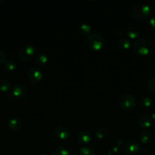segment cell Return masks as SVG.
<instances>
[{"instance_id": "d590c367", "label": "cell", "mask_w": 155, "mask_h": 155, "mask_svg": "<svg viewBox=\"0 0 155 155\" xmlns=\"http://www.w3.org/2000/svg\"><path fill=\"white\" fill-rule=\"evenodd\" d=\"M153 10H154V12H155V4H154V6H153Z\"/></svg>"}, {"instance_id": "d4e9b609", "label": "cell", "mask_w": 155, "mask_h": 155, "mask_svg": "<svg viewBox=\"0 0 155 155\" xmlns=\"http://www.w3.org/2000/svg\"><path fill=\"white\" fill-rule=\"evenodd\" d=\"M108 155H120L119 148L116 145H112L108 149Z\"/></svg>"}, {"instance_id": "1f68e13d", "label": "cell", "mask_w": 155, "mask_h": 155, "mask_svg": "<svg viewBox=\"0 0 155 155\" xmlns=\"http://www.w3.org/2000/svg\"><path fill=\"white\" fill-rule=\"evenodd\" d=\"M150 118L152 119V120L153 121H155V112H153V113H151V114H150Z\"/></svg>"}, {"instance_id": "f546056e", "label": "cell", "mask_w": 155, "mask_h": 155, "mask_svg": "<svg viewBox=\"0 0 155 155\" xmlns=\"http://www.w3.org/2000/svg\"><path fill=\"white\" fill-rule=\"evenodd\" d=\"M140 151L142 154H147L148 152V148H147L146 145H143L141 148H140Z\"/></svg>"}, {"instance_id": "7c38bea8", "label": "cell", "mask_w": 155, "mask_h": 155, "mask_svg": "<svg viewBox=\"0 0 155 155\" xmlns=\"http://www.w3.org/2000/svg\"><path fill=\"white\" fill-rule=\"evenodd\" d=\"M152 119L149 115H141L138 119V127L142 129H148L151 127L152 125Z\"/></svg>"}, {"instance_id": "3957f363", "label": "cell", "mask_w": 155, "mask_h": 155, "mask_svg": "<svg viewBox=\"0 0 155 155\" xmlns=\"http://www.w3.org/2000/svg\"><path fill=\"white\" fill-rule=\"evenodd\" d=\"M27 95V89L25 86L21 83L14 85L10 92H8L6 98L12 101H21L25 98Z\"/></svg>"}, {"instance_id": "484cf974", "label": "cell", "mask_w": 155, "mask_h": 155, "mask_svg": "<svg viewBox=\"0 0 155 155\" xmlns=\"http://www.w3.org/2000/svg\"><path fill=\"white\" fill-rule=\"evenodd\" d=\"M147 25H148L149 29L150 30L155 31V17H151V18H149Z\"/></svg>"}, {"instance_id": "ac0fdd59", "label": "cell", "mask_w": 155, "mask_h": 155, "mask_svg": "<svg viewBox=\"0 0 155 155\" xmlns=\"http://www.w3.org/2000/svg\"><path fill=\"white\" fill-rule=\"evenodd\" d=\"M108 135V130L104 127H99L95 130V136L98 139H103Z\"/></svg>"}, {"instance_id": "83f0119b", "label": "cell", "mask_w": 155, "mask_h": 155, "mask_svg": "<svg viewBox=\"0 0 155 155\" xmlns=\"http://www.w3.org/2000/svg\"><path fill=\"white\" fill-rule=\"evenodd\" d=\"M6 61V54L3 51L0 50V64H4Z\"/></svg>"}, {"instance_id": "4316f807", "label": "cell", "mask_w": 155, "mask_h": 155, "mask_svg": "<svg viewBox=\"0 0 155 155\" xmlns=\"http://www.w3.org/2000/svg\"><path fill=\"white\" fill-rule=\"evenodd\" d=\"M115 35H116L119 38L123 37V36L126 35V30H124L123 29H118V30L115 31Z\"/></svg>"}, {"instance_id": "d6986e66", "label": "cell", "mask_w": 155, "mask_h": 155, "mask_svg": "<svg viewBox=\"0 0 155 155\" xmlns=\"http://www.w3.org/2000/svg\"><path fill=\"white\" fill-rule=\"evenodd\" d=\"M48 62V57L44 53H39L36 56V63L39 66H45Z\"/></svg>"}, {"instance_id": "e0dca14e", "label": "cell", "mask_w": 155, "mask_h": 155, "mask_svg": "<svg viewBox=\"0 0 155 155\" xmlns=\"http://www.w3.org/2000/svg\"><path fill=\"white\" fill-rule=\"evenodd\" d=\"M151 133L148 130H144V131L141 132L139 135V140L143 145H146L150 142L151 139Z\"/></svg>"}, {"instance_id": "2e32d148", "label": "cell", "mask_w": 155, "mask_h": 155, "mask_svg": "<svg viewBox=\"0 0 155 155\" xmlns=\"http://www.w3.org/2000/svg\"><path fill=\"white\" fill-rule=\"evenodd\" d=\"M139 104L143 108H149L153 104V100L148 95H144L140 98Z\"/></svg>"}, {"instance_id": "6da1fadb", "label": "cell", "mask_w": 155, "mask_h": 155, "mask_svg": "<svg viewBox=\"0 0 155 155\" xmlns=\"http://www.w3.org/2000/svg\"><path fill=\"white\" fill-rule=\"evenodd\" d=\"M132 47L136 54L142 56L150 54L154 48L153 42L147 38H138L132 43Z\"/></svg>"}, {"instance_id": "9c48e42d", "label": "cell", "mask_w": 155, "mask_h": 155, "mask_svg": "<svg viewBox=\"0 0 155 155\" xmlns=\"http://www.w3.org/2000/svg\"><path fill=\"white\" fill-rule=\"evenodd\" d=\"M55 135L57 136L59 139H62V140H66L71 136V131L68 127L65 126L59 125L55 128L54 130Z\"/></svg>"}, {"instance_id": "d6a6232c", "label": "cell", "mask_w": 155, "mask_h": 155, "mask_svg": "<svg viewBox=\"0 0 155 155\" xmlns=\"http://www.w3.org/2000/svg\"><path fill=\"white\" fill-rule=\"evenodd\" d=\"M153 131H154V133H155V121H154V123H153Z\"/></svg>"}, {"instance_id": "8992f818", "label": "cell", "mask_w": 155, "mask_h": 155, "mask_svg": "<svg viewBox=\"0 0 155 155\" xmlns=\"http://www.w3.org/2000/svg\"><path fill=\"white\" fill-rule=\"evenodd\" d=\"M36 50L31 45H24L21 47L18 51L19 58L24 61H29L35 57Z\"/></svg>"}, {"instance_id": "52a82bcc", "label": "cell", "mask_w": 155, "mask_h": 155, "mask_svg": "<svg viewBox=\"0 0 155 155\" xmlns=\"http://www.w3.org/2000/svg\"><path fill=\"white\" fill-rule=\"evenodd\" d=\"M92 133L90 130H81L77 135V141L79 144L83 145H88L92 140Z\"/></svg>"}, {"instance_id": "f1b7e54d", "label": "cell", "mask_w": 155, "mask_h": 155, "mask_svg": "<svg viewBox=\"0 0 155 155\" xmlns=\"http://www.w3.org/2000/svg\"><path fill=\"white\" fill-rule=\"evenodd\" d=\"M124 143H125V139L123 137H120V138H119L118 139H117L116 145H116V146H118L119 148L121 145H124Z\"/></svg>"}, {"instance_id": "603a6c76", "label": "cell", "mask_w": 155, "mask_h": 155, "mask_svg": "<svg viewBox=\"0 0 155 155\" xmlns=\"http://www.w3.org/2000/svg\"><path fill=\"white\" fill-rule=\"evenodd\" d=\"M78 155H95V152L91 147L82 146L79 149Z\"/></svg>"}, {"instance_id": "8fae6325", "label": "cell", "mask_w": 155, "mask_h": 155, "mask_svg": "<svg viewBox=\"0 0 155 155\" xmlns=\"http://www.w3.org/2000/svg\"><path fill=\"white\" fill-rule=\"evenodd\" d=\"M8 126H9V128L10 129L11 131H12L13 133H18L22 129L23 124L20 118L14 117L9 120Z\"/></svg>"}, {"instance_id": "44dd1931", "label": "cell", "mask_w": 155, "mask_h": 155, "mask_svg": "<svg viewBox=\"0 0 155 155\" xmlns=\"http://www.w3.org/2000/svg\"><path fill=\"white\" fill-rule=\"evenodd\" d=\"M16 63L13 60H6L4 63V68L9 72H12L16 69Z\"/></svg>"}, {"instance_id": "5b68a950", "label": "cell", "mask_w": 155, "mask_h": 155, "mask_svg": "<svg viewBox=\"0 0 155 155\" xmlns=\"http://www.w3.org/2000/svg\"><path fill=\"white\" fill-rule=\"evenodd\" d=\"M119 104L122 110H132L137 106V100L134 95L125 93L119 98Z\"/></svg>"}, {"instance_id": "e575fe53", "label": "cell", "mask_w": 155, "mask_h": 155, "mask_svg": "<svg viewBox=\"0 0 155 155\" xmlns=\"http://www.w3.org/2000/svg\"><path fill=\"white\" fill-rule=\"evenodd\" d=\"M40 155H49L48 154H40Z\"/></svg>"}, {"instance_id": "836d02e7", "label": "cell", "mask_w": 155, "mask_h": 155, "mask_svg": "<svg viewBox=\"0 0 155 155\" xmlns=\"http://www.w3.org/2000/svg\"><path fill=\"white\" fill-rule=\"evenodd\" d=\"M4 2V1H3V0H0V3H2V2Z\"/></svg>"}, {"instance_id": "4dcf8cb0", "label": "cell", "mask_w": 155, "mask_h": 155, "mask_svg": "<svg viewBox=\"0 0 155 155\" xmlns=\"http://www.w3.org/2000/svg\"><path fill=\"white\" fill-rule=\"evenodd\" d=\"M150 74L151 75H155V67H151L150 68Z\"/></svg>"}, {"instance_id": "4fadbf2b", "label": "cell", "mask_w": 155, "mask_h": 155, "mask_svg": "<svg viewBox=\"0 0 155 155\" xmlns=\"http://www.w3.org/2000/svg\"><path fill=\"white\" fill-rule=\"evenodd\" d=\"M53 155H72V150L68 145L62 144L55 149Z\"/></svg>"}, {"instance_id": "5bb4252c", "label": "cell", "mask_w": 155, "mask_h": 155, "mask_svg": "<svg viewBox=\"0 0 155 155\" xmlns=\"http://www.w3.org/2000/svg\"><path fill=\"white\" fill-rule=\"evenodd\" d=\"M126 35L129 39H137L140 36V28L135 25H130L126 30Z\"/></svg>"}, {"instance_id": "277c9868", "label": "cell", "mask_w": 155, "mask_h": 155, "mask_svg": "<svg viewBox=\"0 0 155 155\" xmlns=\"http://www.w3.org/2000/svg\"><path fill=\"white\" fill-rule=\"evenodd\" d=\"M86 44L91 49L99 51L104 45V39L99 33H90L86 39Z\"/></svg>"}, {"instance_id": "cb8c5ba5", "label": "cell", "mask_w": 155, "mask_h": 155, "mask_svg": "<svg viewBox=\"0 0 155 155\" xmlns=\"http://www.w3.org/2000/svg\"><path fill=\"white\" fill-rule=\"evenodd\" d=\"M147 87L151 93L155 94V77L148 80L147 83Z\"/></svg>"}, {"instance_id": "ba28073f", "label": "cell", "mask_w": 155, "mask_h": 155, "mask_svg": "<svg viewBox=\"0 0 155 155\" xmlns=\"http://www.w3.org/2000/svg\"><path fill=\"white\" fill-rule=\"evenodd\" d=\"M28 75L29 79L32 83L36 84L38 82L40 81L43 78V72L39 68H36V67H33L30 68L28 71Z\"/></svg>"}, {"instance_id": "ffe728a7", "label": "cell", "mask_w": 155, "mask_h": 155, "mask_svg": "<svg viewBox=\"0 0 155 155\" xmlns=\"http://www.w3.org/2000/svg\"><path fill=\"white\" fill-rule=\"evenodd\" d=\"M12 89V84L7 80H0V91L2 92H9Z\"/></svg>"}, {"instance_id": "7402d4cb", "label": "cell", "mask_w": 155, "mask_h": 155, "mask_svg": "<svg viewBox=\"0 0 155 155\" xmlns=\"http://www.w3.org/2000/svg\"><path fill=\"white\" fill-rule=\"evenodd\" d=\"M91 31V27L87 23L81 24L79 27V32L81 35H89Z\"/></svg>"}, {"instance_id": "7a4b0ae2", "label": "cell", "mask_w": 155, "mask_h": 155, "mask_svg": "<svg viewBox=\"0 0 155 155\" xmlns=\"http://www.w3.org/2000/svg\"><path fill=\"white\" fill-rule=\"evenodd\" d=\"M151 12L150 7L146 3H139L133 6L131 10V15L136 20H146L149 18Z\"/></svg>"}, {"instance_id": "30bf717a", "label": "cell", "mask_w": 155, "mask_h": 155, "mask_svg": "<svg viewBox=\"0 0 155 155\" xmlns=\"http://www.w3.org/2000/svg\"><path fill=\"white\" fill-rule=\"evenodd\" d=\"M140 149V145L136 140L131 139L124 145V151L127 154H134Z\"/></svg>"}, {"instance_id": "9a60e30c", "label": "cell", "mask_w": 155, "mask_h": 155, "mask_svg": "<svg viewBox=\"0 0 155 155\" xmlns=\"http://www.w3.org/2000/svg\"><path fill=\"white\" fill-rule=\"evenodd\" d=\"M117 44H118L119 48L122 50H128L132 46V43L131 40L128 37H126V36L119 38Z\"/></svg>"}]
</instances>
